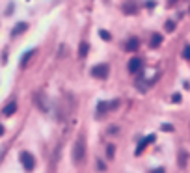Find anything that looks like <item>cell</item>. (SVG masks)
<instances>
[{
	"label": "cell",
	"instance_id": "6da1fadb",
	"mask_svg": "<svg viewBox=\"0 0 190 173\" xmlns=\"http://www.w3.org/2000/svg\"><path fill=\"white\" fill-rule=\"evenodd\" d=\"M84 157H86V145H84V138L80 136L73 145V160H75V164H82Z\"/></svg>",
	"mask_w": 190,
	"mask_h": 173
},
{
	"label": "cell",
	"instance_id": "7a4b0ae2",
	"mask_svg": "<svg viewBox=\"0 0 190 173\" xmlns=\"http://www.w3.org/2000/svg\"><path fill=\"white\" fill-rule=\"evenodd\" d=\"M19 160H21V164H22V168H24L26 171H34V168H35V158H34L32 153L22 151V153L19 155Z\"/></svg>",
	"mask_w": 190,
	"mask_h": 173
},
{
	"label": "cell",
	"instance_id": "3957f363",
	"mask_svg": "<svg viewBox=\"0 0 190 173\" xmlns=\"http://www.w3.org/2000/svg\"><path fill=\"white\" fill-rule=\"evenodd\" d=\"M108 73H110L108 63H97V65L91 67V76H95V78H106Z\"/></svg>",
	"mask_w": 190,
	"mask_h": 173
},
{
	"label": "cell",
	"instance_id": "277c9868",
	"mask_svg": "<svg viewBox=\"0 0 190 173\" xmlns=\"http://www.w3.org/2000/svg\"><path fill=\"white\" fill-rule=\"evenodd\" d=\"M127 69H129L131 75L142 73V69H144V60H142V58H131L129 63H127Z\"/></svg>",
	"mask_w": 190,
	"mask_h": 173
},
{
	"label": "cell",
	"instance_id": "5b68a950",
	"mask_svg": "<svg viewBox=\"0 0 190 173\" xmlns=\"http://www.w3.org/2000/svg\"><path fill=\"white\" fill-rule=\"evenodd\" d=\"M155 140H157V136H155V134H149V136L142 138V140H140V143H138V147H136V151H134V155H136V157H140V155L144 153V149H146L147 145H151Z\"/></svg>",
	"mask_w": 190,
	"mask_h": 173
},
{
	"label": "cell",
	"instance_id": "8992f818",
	"mask_svg": "<svg viewBox=\"0 0 190 173\" xmlns=\"http://www.w3.org/2000/svg\"><path fill=\"white\" fill-rule=\"evenodd\" d=\"M121 9H123L125 15H136V13H138V4L132 2V0H129V2H125V4L121 6Z\"/></svg>",
	"mask_w": 190,
	"mask_h": 173
},
{
	"label": "cell",
	"instance_id": "52a82bcc",
	"mask_svg": "<svg viewBox=\"0 0 190 173\" xmlns=\"http://www.w3.org/2000/svg\"><path fill=\"white\" fill-rule=\"evenodd\" d=\"M138 47H140V39L138 37H129L127 43H125V50L127 52H134V50H138Z\"/></svg>",
	"mask_w": 190,
	"mask_h": 173
},
{
	"label": "cell",
	"instance_id": "ba28073f",
	"mask_svg": "<svg viewBox=\"0 0 190 173\" xmlns=\"http://www.w3.org/2000/svg\"><path fill=\"white\" fill-rule=\"evenodd\" d=\"M26 30H28V24H26V22H17L15 28L11 30V37H17V35H21V34H24Z\"/></svg>",
	"mask_w": 190,
	"mask_h": 173
},
{
	"label": "cell",
	"instance_id": "9c48e42d",
	"mask_svg": "<svg viewBox=\"0 0 190 173\" xmlns=\"http://www.w3.org/2000/svg\"><path fill=\"white\" fill-rule=\"evenodd\" d=\"M17 112V102L15 101H11V102H7L6 106H4V110H2V114L6 116V117H9V116H13Z\"/></svg>",
	"mask_w": 190,
	"mask_h": 173
},
{
	"label": "cell",
	"instance_id": "30bf717a",
	"mask_svg": "<svg viewBox=\"0 0 190 173\" xmlns=\"http://www.w3.org/2000/svg\"><path fill=\"white\" fill-rule=\"evenodd\" d=\"M35 54V48H30V50H26L24 54H22V58H21V61H19V65L21 67H26V63L30 61V58Z\"/></svg>",
	"mask_w": 190,
	"mask_h": 173
},
{
	"label": "cell",
	"instance_id": "8fae6325",
	"mask_svg": "<svg viewBox=\"0 0 190 173\" xmlns=\"http://www.w3.org/2000/svg\"><path fill=\"white\" fill-rule=\"evenodd\" d=\"M88 50H90V45H88L86 41H82V43L78 45V58H86V56H88Z\"/></svg>",
	"mask_w": 190,
	"mask_h": 173
},
{
	"label": "cell",
	"instance_id": "7c38bea8",
	"mask_svg": "<svg viewBox=\"0 0 190 173\" xmlns=\"http://www.w3.org/2000/svg\"><path fill=\"white\" fill-rule=\"evenodd\" d=\"M160 43H162V35L160 34H153L151 35V48H157V47H160Z\"/></svg>",
	"mask_w": 190,
	"mask_h": 173
},
{
	"label": "cell",
	"instance_id": "4fadbf2b",
	"mask_svg": "<svg viewBox=\"0 0 190 173\" xmlns=\"http://www.w3.org/2000/svg\"><path fill=\"white\" fill-rule=\"evenodd\" d=\"M108 112H110V106H108L106 101H103V102L97 104V114H103V116H104V114H108Z\"/></svg>",
	"mask_w": 190,
	"mask_h": 173
},
{
	"label": "cell",
	"instance_id": "5bb4252c",
	"mask_svg": "<svg viewBox=\"0 0 190 173\" xmlns=\"http://www.w3.org/2000/svg\"><path fill=\"white\" fill-rule=\"evenodd\" d=\"M99 35H101V39H104V41H112V35H110V32L108 30H99Z\"/></svg>",
	"mask_w": 190,
	"mask_h": 173
},
{
	"label": "cell",
	"instance_id": "9a60e30c",
	"mask_svg": "<svg viewBox=\"0 0 190 173\" xmlns=\"http://www.w3.org/2000/svg\"><path fill=\"white\" fill-rule=\"evenodd\" d=\"M160 129H162L164 132H174V125H170V123H162Z\"/></svg>",
	"mask_w": 190,
	"mask_h": 173
},
{
	"label": "cell",
	"instance_id": "2e32d148",
	"mask_svg": "<svg viewBox=\"0 0 190 173\" xmlns=\"http://www.w3.org/2000/svg\"><path fill=\"white\" fill-rule=\"evenodd\" d=\"M183 58H185V60H190V43L185 45V48H183Z\"/></svg>",
	"mask_w": 190,
	"mask_h": 173
},
{
	"label": "cell",
	"instance_id": "e0dca14e",
	"mask_svg": "<svg viewBox=\"0 0 190 173\" xmlns=\"http://www.w3.org/2000/svg\"><path fill=\"white\" fill-rule=\"evenodd\" d=\"M175 30V22L174 20H166V32H174Z\"/></svg>",
	"mask_w": 190,
	"mask_h": 173
},
{
	"label": "cell",
	"instance_id": "ac0fdd59",
	"mask_svg": "<svg viewBox=\"0 0 190 173\" xmlns=\"http://www.w3.org/2000/svg\"><path fill=\"white\" fill-rule=\"evenodd\" d=\"M106 157H108V158H114V145H112V143L106 147Z\"/></svg>",
	"mask_w": 190,
	"mask_h": 173
},
{
	"label": "cell",
	"instance_id": "d6986e66",
	"mask_svg": "<svg viewBox=\"0 0 190 173\" xmlns=\"http://www.w3.org/2000/svg\"><path fill=\"white\" fill-rule=\"evenodd\" d=\"M185 164H187V153L183 151V153H181V160H179V166H181V168H185Z\"/></svg>",
	"mask_w": 190,
	"mask_h": 173
},
{
	"label": "cell",
	"instance_id": "ffe728a7",
	"mask_svg": "<svg viewBox=\"0 0 190 173\" xmlns=\"http://www.w3.org/2000/svg\"><path fill=\"white\" fill-rule=\"evenodd\" d=\"M155 6H157L155 0H147V2H146V7H155Z\"/></svg>",
	"mask_w": 190,
	"mask_h": 173
},
{
	"label": "cell",
	"instance_id": "44dd1931",
	"mask_svg": "<svg viewBox=\"0 0 190 173\" xmlns=\"http://www.w3.org/2000/svg\"><path fill=\"white\" fill-rule=\"evenodd\" d=\"M172 101H174V102H181V95H179V93H175V95L172 97Z\"/></svg>",
	"mask_w": 190,
	"mask_h": 173
},
{
	"label": "cell",
	"instance_id": "7402d4cb",
	"mask_svg": "<svg viewBox=\"0 0 190 173\" xmlns=\"http://www.w3.org/2000/svg\"><path fill=\"white\" fill-rule=\"evenodd\" d=\"M108 132H110V134H116V132H118V127H116V125H112V127H110V130H108Z\"/></svg>",
	"mask_w": 190,
	"mask_h": 173
},
{
	"label": "cell",
	"instance_id": "603a6c76",
	"mask_svg": "<svg viewBox=\"0 0 190 173\" xmlns=\"http://www.w3.org/2000/svg\"><path fill=\"white\" fill-rule=\"evenodd\" d=\"M97 168H99V170H103V171H104V170H106V166H104V164H103V162H101V160H99V162H97Z\"/></svg>",
	"mask_w": 190,
	"mask_h": 173
},
{
	"label": "cell",
	"instance_id": "cb8c5ba5",
	"mask_svg": "<svg viewBox=\"0 0 190 173\" xmlns=\"http://www.w3.org/2000/svg\"><path fill=\"white\" fill-rule=\"evenodd\" d=\"M151 173H164V168H155Z\"/></svg>",
	"mask_w": 190,
	"mask_h": 173
},
{
	"label": "cell",
	"instance_id": "d4e9b609",
	"mask_svg": "<svg viewBox=\"0 0 190 173\" xmlns=\"http://www.w3.org/2000/svg\"><path fill=\"white\" fill-rule=\"evenodd\" d=\"M4 132H6L4 130V125H0V136H4Z\"/></svg>",
	"mask_w": 190,
	"mask_h": 173
},
{
	"label": "cell",
	"instance_id": "484cf974",
	"mask_svg": "<svg viewBox=\"0 0 190 173\" xmlns=\"http://www.w3.org/2000/svg\"><path fill=\"white\" fill-rule=\"evenodd\" d=\"M188 11H190V7H188Z\"/></svg>",
	"mask_w": 190,
	"mask_h": 173
}]
</instances>
